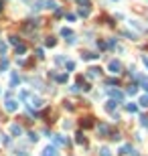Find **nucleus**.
<instances>
[{"label": "nucleus", "instance_id": "nucleus-1", "mask_svg": "<svg viewBox=\"0 0 148 156\" xmlns=\"http://www.w3.org/2000/svg\"><path fill=\"white\" fill-rule=\"evenodd\" d=\"M51 140H53L57 146H67L69 144L67 138H65V136H59V134H51Z\"/></svg>", "mask_w": 148, "mask_h": 156}, {"label": "nucleus", "instance_id": "nucleus-2", "mask_svg": "<svg viewBox=\"0 0 148 156\" xmlns=\"http://www.w3.org/2000/svg\"><path fill=\"white\" fill-rule=\"evenodd\" d=\"M29 105L34 108V110H39V108H43V100H39V97L31 95V97H29Z\"/></svg>", "mask_w": 148, "mask_h": 156}, {"label": "nucleus", "instance_id": "nucleus-3", "mask_svg": "<svg viewBox=\"0 0 148 156\" xmlns=\"http://www.w3.org/2000/svg\"><path fill=\"white\" fill-rule=\"evenodd\" d=\"M108 69H110V73H114V75H118V73H120V69H122V65H120V61H110V65H108Z\"/></svg>", "mask_w": 148, "mask_h": 156}, {"label": "nucleus", "instance_id": "nucleus-4", "mask_svg": "<svg viewBox=\"0 0 148 156\" xmlns=\"http://www.w3.org/2000/svg\"><path fill=\"white\" fill-rule=\"evenodd\" d=\"M4 108H6V111H16V110H18V101L6 100V101H4Z\"/></svg>", "mask_w": 148, "mask_h": 156}, {"label": "nucleus", "instance_id": "nucleus-5", "mask_svg": "<svg viewBox=\"0 0 148 156\" xmlns=\"http://www.w3.org/2000/svg\"><path fill=\"white\" fill-rule=\"evenodd\" d=\"M118 103H120L118 100H110L108 103H106V105H103V108H106V111H110V114H114V111H116V108H118Z\"/></svg>", "mask_w": 148, "mask_h": 156}, {"label": "nucleus", "instance_id": "nucleus-6", "mask_svg": "<svg viewBox=\"0 0 148 156\" xmlns=\"http://www.w3.org/2000/svg\"><path fill=\"white\" fill-rule=\"evenodd\" d=\"M108 93L112 95V100H118V101L124 100V93H122V91H118V89H108Z\"/></svg>", "mask_w": 148, "mask_h": 156}, {"label": "nucleus", "instance_id": "nucleus-7", "mask_svg": "<svg viewBox=\"0 0 148 156\" xmlns=\"http://www.w3.org/2000/svg\"><path fill=\"white\" fill-rule=\"evenodd\" d=\"M43 156H59V152L55 146H47L45 150H43Z\"/></svg>", "mask_w": 148, "mask_h": 156}, {"label": "nucleus", "instance_id": "nucleus-8", "mask_svg": "<svg viewBox=\"0 0 148 156\" xmlns=\"http://www.w3.org/2000/svg\"><path fill=\"white\" fill-rule=\"evenodd\" d=\"M10 134H12V136H23V126L12 124V126H10Z\"/></svg>", "mask_w": 148, "mask_h": 156}, {"label": "nucleus", "instance_id": "nucleus-9", "mask_svg": "<svg viewBox=\"0 0 148 156\" xmlns=\"http://www.w3.org/2000/svg\"><path fill=\"white\" fill-rule=\"evenodd\" d=\"M100 73H102V69H97V67H91V69H87V77H89V79L100 77Z\"/></svg>", "mask_w": 148, "mask_h": 156}, {"label": "nucleus", "instance_id": "nucleus-10", "mask_svg": "<svg viewBox=\"0 0 148 156\" xmlns=\"http://www.w3.org/2000/svg\"><path fill=\"white\" fill-rule=\"evenodd\" d=\"M97 132L102 134V136H108L110 134V126L108 124H97Z\"/></svg>", "mask_w": 148, "mask_h": 156}, {"label": "nucleus", "instance_id": "nucleus-11", "mask_svg": "<svg viewBox=\"0 0 148 156\" xmlns=\"http://www.w3.org/2000/svg\"><path fill=\"white\" fill-rule=\"evenodd\" d=\"M45 8H51V10H57V8H59V4L55 2V0H47V2H45Z\"/></svg>", "mask_w": 148, "mask_h": 156}, {"label": "nucleus", "instance_id": "nucleus-12", "mask_svg": "<svg viewBox=\"0 0 148 156\" xmlns=\"http://www.w3.org/2000/svg\"><path fill=\"white\" fill-rule=\"evenodd\" d=\"M61 37H65V39H71V37H73V31H71V29H67V26H63V29H61Z\"/></svg>", "mask_w": 148, "mask_h": 156}, {"label": "nucleus", "instance_id": "nucleus-13", "mask_svg": "<svg viewBox=\"0 0 148 156\" xmlns=\"http://www.w3.org/2000/svg\"><path fill=\"white\" fill-rule=\"evenodd\" d=\"M18 83H21V77H18L16 73H12V75H10V85H12V87H16Z\"/></svg>", "mask_w": 148, "mask_h": 156}, {"label": "nucleus", "instance_id": "nucleus-14", "mask_svg": "<svg viewBox=\"0 0 148 156\" xmlns=\"http://www.w3.org/2000/svg\"><path fill=\"white\" fill-rule=\"evenodd\" d=\"M100 156H112V150H110L108 146H102V148H100Z\"/></svg>", "mask_w": 148, "mask_h": 156}, {"label": "nucleus", "instance_id": "nucleus-15", "mask_svg": "<svg viewBox=\"0 0 148 156\" xmlns=\"http://www.w3.org/2000/svg\"><path fill=\"white\" fill-rule=\"evenodd\" d=\"M18 53H21V55H24V53H26V45H23V43L16 45V55H18Z\"/></svg>", "mask_w": 148, "mask_h": 156}, {"label": "nucleus", "instance_id": "nucleus-16", "mask_svg": "<svg viewBox=\"0 0 148 156\" xmlns=\"http://www.w3.org/2000/svg\"><path fill=\"white\" fill-rule=\"evenodd\" d=\"M126 110L130 111V114H136V111H138V105H136V103H126Z\"/></svg>", "mask_w": 148, "mask_h": 156}, {"label": "nucleus", "instance_id": "nucleus-17", "mask_svg": "<svg viewBox=\"0 0 148 156\" xmlns=\"http://www.w3.org/2000/svg\"><path fill=\"white\" fill-rule=\"evenodd\" d=\"M126 93H128V95H136L138 93V85H130V87L126 89Z\"/></svg>", "mask_w": 148, "mask_h": 156}, {"label": "nucleus", "instance_id": "nucleus-18", "mask_svg": "<svg viewBox=\"0 0 148 156\" xmlns=\"http://www.w3.org/2000/svg\"><path fill=\"white\" fill-rule=\"evenodd\" d=\"M83 59H85V61H93V59H100V55H95V53H85Z\"/></svg>", "mask_w": 148, "mask_h": 156}, {"label": "nucleus", "instance_id": "nucleus-19", "mask_svg": "<svg viewBox=\"0 0 148 156\" xmlns=\"http://www.w3.org/2000/svg\"><path fill=\"white\" fill-rule=\"evenodd\" d=\"M138 103H140L142 108H148V95H142V97H140V101H138Z\"/></svg>", "mask_w": 148, "mask_h": 156}, {"label": "nucleus", "instance_id": "nucleus-20", "mask_svg": "<svg viewBox=\"0 0 148 156\" xmlns=\"http://www.w3.org/2000/svg\"><path fill=\"white\" fill-rule=\"evenodd\" d=\"M75 142H77V144H85V136H83V134H77V138H75Z\"/></svg>", "mask_w": 148, "mask_h": 156}, {"label": "nucleus", "instance_id": "nucleus-21", "mask_svg": "<svg viewBox=\"0 0 148 156\" xmlns=\"http://www.w3.org/2000/svg\"><path fill=\"white\" fill-rule=\"evenodd\" d=\"M6 69H8V61L2 59V61H0V71H6Z\"/></svg>", "mask_w": 148, "mask_h": 156}, {"label": "nucleus", "instance_id": "nucleus-22", "mask_svg": "<svg viewBox=\"0 0 148 156\" xmlns=\"http://www.w3.org/2000/svg\"><path fill=\"white\" fill-rule=\"evenodd\" d=\"M55 43H57V41H55L53 37H49V39L45 41V45H47V47H55Z\"/></svg>", "mask_w": 148, "mask_h": 156}, {"label": "nucleus", "instance_id": "nucleus-23", "mask_svg": "<svg viewBox=\"0 0 148 156\" xmlns=\"http://www.w3.org/2000/svg\"><path fill=\"white\" fill-rule=\"evenodd\" d=\"M67 75H65V73H63V75H57V81H59V83H67Z\"/></svg>", "mask_w": 148, "mask_h": 156}, {"label": "nucleus", "instance_id": "nucleus-24", "mask_svg": "<svg viewBox=\"0 0 148 156\" xmlns=\"http://www.w3.org/2000/svg\"><path fill=\"white\" fill-rule=\"evenodd\" d=\"M140 124H142L144 128H148V116H142V118H140Z\"/></svg>", "mask_w": 148, "mask_h": 156}, {"label": "nucleus", "instance_id": "nucleus-25", "mask_svg": "<svg viewBox=\"0 0 148 156\" xmlns=\"http://www.w3.org/2000/svg\"><path fill=\"white\" fill-rule=\"evenodd\" d=\"M124 34L128 37V39H132V41H136V34H134V33H130V31H124Z\"/></svg>", "mask_w": 148, "mask_h": 156}, {"label": "nucleus", "instance_id": "nucleus-26", "mask_svg": "<svg viewBox=\"0 0 148 156\" xmlns=\"http://www.w3.org/2000/svg\"><path fill=\"white\" fill-rule=\"evenodd\" d=\"M29 140H31V142H37V140H39V136H37L34 132H31V134H29Z\"/></svg>", "mask_w": 148, "mask_h": 156}, {"label": "nucleus", "instance_id": "nucleus-27", "mask_svg": "<svg viewBox=\"0 0 148 156\" xmlns=\"http://www.w3.org/2000/svg\"><path fill=\"white\" fill-rule=\"evenodd\" d=\"M65 67H67L69 71H73V69H75V63H73V61H67V63H65Z\"/></svg>", "mask_w": 148, "mask_h": 156}, {"label": "nucleus", "instance_id": "nucleus-28", "mask_svg": "<svg viewBox=\"0 0 148 156\" xmlns=\"http://www.w3.org/2000/svg\"><path fill=\"white\" fill-rule=\"evenodd\" d=\"M0 53H2V55L6 53V43H4V41H0Z\"/></svg>", "mask_w": 148, "mask_h": 156}, {"label": "nucleus", "instance_id": "nucleus-29", "mask_svg": "<svg viewBox=\"0 0 148 156\" xmlns=\"http://www.w3.org/2000/svg\"><path fill=\"white\" fill-rule=\"evenodd\" d=\"M21 43V41H18V39H16V37H10V45H14V47H16V45Z\"/></svg>", "mask_w": 148, "mask_h": 156}, {"label": "nucleus", "instance_id": "nucleus-30", "mask_svg": "<svg viewBox=\"0 0 148 156\" xmlns=\"http://www.w3.org/2000/svg\"><path fill=\"white\" fill-rule=\"evenodd\" d=\"M16 156H29L26 150H16Z\"/></svg>", "mask_w": 148, "mask_h": 156}, {"label": "nucleus", "instance_id": "nucleus-31", "mask_svg": "<svg viewBox=\"0 0 148 156\" xmlns=\"http://www.w3.org/2000/svg\"><path fill=\"white\" fill-rule=\"evenodd\" d=\"M55 63H65V57H61V55L55 57Z\"/></svg>", "mask_w": 148, "mask_h": 156}, {"label": "nucleus", "instance_id": "nucleus-32", "mask_svg": "<svg viewBox=\"0 0 148 156\" xmlns=\"http://www.w3.org/2000/svg\"><path fill=\"white\" fill-rule=\"evenodd\" d=\"M79 91V85H71V93H77Z\"/></svg>", "mask_w": 148, "mask_h": 156}, {"label": "nucleus", "instance_id": "nucleus-33", "mask_svg": "<svg viewBox=\"0 0 148 156\" xmlns=\"http://www.w3.org/2000/svg\"><path fill=\"white\" fill-rule=\"evenodd\" d=\"M71 126H73V124H71V122H63V128H65V130H69Z\"/></svg>", "mask_w": 148, "mask_h": 156}, {"label": "nucleus", "instance_id": "nucleus-34", "mask_svg": "<svg viewBox=\"0 0 148 156\" xmlns=\"http://www.w3.org/2000/svg\"><path fill=\"white\" fill-rule=\"evenodd\" d=\"M142 61H144V65L148 67V57H144V59H142Z\"/></svg>", "mask_w": 148, "mask_h": 156}, {"label": "nucleus", "instance_id": "nucleus-35", "mask_svg": "<svg viewBox=\"0 0 148 156\" xmlns=\"http://www.w3.org/2000/svg\"><path fill=\"white\" fill-rule=\"evenodd\" d=\"M2 4H4V2H2V0H0V10H2Z\"/></svg>", "mask_w": 148, "mask_h": 156}]
</instances>
